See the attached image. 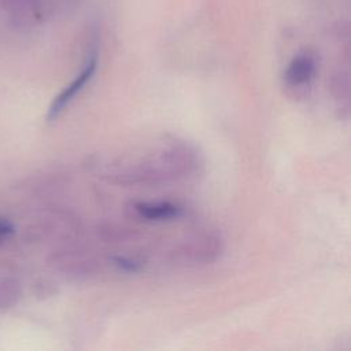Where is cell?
<instances>
[{"instance_id":"1","label":"cell","mask_w":351,"mask_h":351,"mask_svg":"<svg viewBox=\"0 0 351 351\" xmlns=\"http://www.w3.org/2000/svg\"><path fill=\"white\" fill-rule=\"evenodd\" d=\"M196 166V154L188 145H173L117 173L121 182H160L186 177Z\"/></svg>"},{"instance_id":"2","label":"cell","mask_w":351,"mask_h":351,"mask_svg":"<svg viewBox=\"0 0 351 351\" xmlns=\"http://www.w3.org/2000/svg\"><path fill=\"white\" fill-rule=\"evenodd\" d=\"M317 70V53L311 49H303L298 52L287 64L284 71V84L293 92H304L314 81Z\"/></svg>"},{"instance_id":"3","label":"cell","mask_w":351,"mask_h":351,"mask_svg":"<svg viewBox=\"0 0 351 351\" xmlns=\"http://www.w3.org/2000/svg\"><path fill=\"white\" fill-rule=\"evenodd\" d=\"M96 69H97V52L93 51L88 56V59H86L82 70L80 71V74L53 100V103H52V106L49 108V112H48V118L49 119L55 118L85 88V85L95 75Z\"/></svg>"},{"instance_id":"4","label":"cell","mask_w":351,"mask_h":351,"mask_svg":"<svg viewBox=\"0 0 351 351\" xmlns=\"http://www.w3.org/2000/svg\"><path fill=\"white\" fill-rule=\"evenodd\" d=\"M221 252V240L213 236H202L184 248L182 255L191 258L193 262H211Z\"/></svg>"},{"instance_id":"5","label":"cell","mask_w":351,"mask_h":351,"mask_svg":"<svg viewBox=\"0 0 351 351\" xmlns=\"http://www.w3.org/2000/svg\"><path fill=\"white\" fill-rule=\"evenodd\" d=\"M134 211L147 221H165V219L180 217L182 208L169 202H158V203L141 202L134 204Z\"/></svg>"},{"instance_id":"6","label":"cell","mask_w":351,"mask_h":351,"mask_svg":"<svg viewBox=\"0 0 351 351\" xmlns=\"http://www.w3.org/2000/svg\"><path fill=\"white\" fill-rule=\"evenodd\" d=\"M114 265L125 271H137L140 269V263L137 261L126 258V256L114 258Z\"/></svg>"},{"instance_id":"7","label":"cell","mask_w":351,"mask_h":351,"mask_svg":"<svg viewBox=\"0 0 351 351\" xmlns=\"http://www.w3.org/2000/svg\"><path fill=\"white\" fill-rule=\"evenodd\" d=\"M10 230H11L10 225H8L5 221H1V219H0V239H3Z\"/></svg>"}]
</instances>
